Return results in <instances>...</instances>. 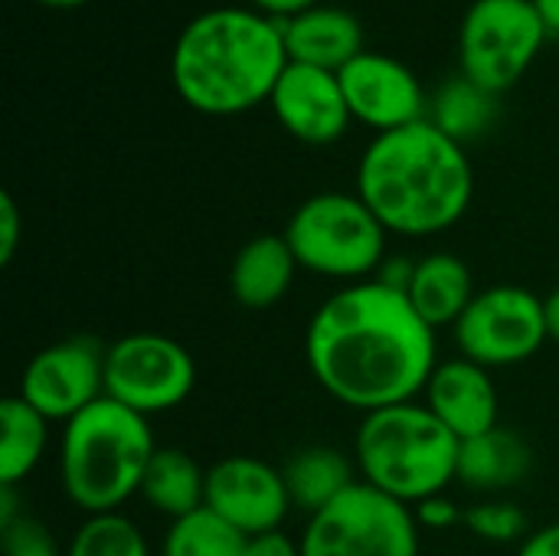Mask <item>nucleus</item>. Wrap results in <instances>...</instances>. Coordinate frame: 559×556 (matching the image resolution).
<instances>
[{"label":"nucleus","instance_id":"nucleus-27","mask_svg":"<svg viewBox=\"0 0 559 556\" xmlns=\"http://www.w3.org/2000/svg\"><path fill=\"white\" fill-rule=\"evenodd\" d=\"M3 556H66L56 537L29 514H20L3 528Z\"/></svg>","mask_w":559,"mask_h":556},{"label":"nucleus","instance_id":"nucleus-29","mask_svg":"<svg viewBox=\"0 0 559 556\" xmlns=\"http://www.w3.org/2000/svg\"><path fill=\"white\" fill-rule=\"evenodd\" d=\"M20 246V210L10 193H0V265H10Z\"/></svg>","mask_w":559,"mask_h":556},{"label":"nucleus","instance_id":"nucleus-6","mask_svg":"<svg viewBox=\"0 0 559 556\" xmlns=\"http://www.w3.org/2000/svg\"><path fill=\"white\" fill-rule=\"evenodd\" d=\"M298 259V269L334 282L377 279L386 256V226L360 200V193L324 190L308 197L282 233Z\"/></svg>","mask_w":559,"mask_h":556},{"label":"nucleus","instance_id":"nucleus-13","mask_svg":"<svg viewBox=\"0 0 559 556\" xmlns=\"http://www.w3.org/2000/svg\"><path fill=\"white\" fill-rule=\"evenodd\" d=\"M337 75L354 121L370 125L377 134L426 118V92L416 72L386 52L364 49Z\"/></svg>","mask_w":559,"mask_h":556},{"label":"nucleus","instance_id":"nucleus-2","mask_svg":"<svg viewBox=\"0 0 559 556\" xmlns=\"http://www.w3.org/2000/svg\"><path fill=\"white\" fill-rule=\"evenodd\" d=\"M357 193L396 236H436L472 206L475 170L465 144L429 118L377 134L357 167Z\"/></svg>","mask_w":559,"mask_h":556},{"label":"nucleus","instance_id":"nucleus-24","mask_svg":"<svg viewBox=\"0 0 559 556\" xmlns=\"http://www.w3.org/2000/svg\"><path fill=\"white\" fill-rule=\"evenodd\" d=\"M246 534L226 524L210 508H200L187 518L170 521L164 534V556H242Z\"/></svg>","mask_w":559,"mask_h":556},{"label":"nucleus","instance_id":"nucleus-9","mask_svg":"<svg viewBox=\"0 0 559 556\" xmlns=\"http://www.w3.org/2000/svg\"><path fill=\"white\" fill-rule=\"evenodd\" d=\"M197 364L183 344L167 334L138 331L108 344L105 397L141 413H170L193 393Z\"/></svg>","mask_w":559,"mask_h":556},{"label":"nucleus","instance_id":"nucleus-11","mask_svg":"<svg viewBox=\"0 0 559 556\" xmlns=\"http://www.w3.org/2000/svg\"><path fill=\"white\" fill-rule=\"evenodd\" d=\"M105 354L98 338L75 334L43 347L20 377V397L49 423H69L105 397Z\"/></svg>","mask_w":559,"mask_h":556},{"label":"nucleus","instance_id":"nucleus-4","mask_svg":"<svg viewBox=\"0 0 559 556\" xmlns=\"http://www.w3.org/2000/svg\"><path fill=\"white\" fill-rule=\"evenodd\" d=\"M154 452L147 416L102 397L62 426V492L85 514H115L141 492Z\"/></svg>","mask_w":559,"mask_h":556},{"label":"nucleus","instance_id":"nucleus-25","mask_svg":"<svg viewBox=\"0 0 559 556\" xmlns=\"http://www.w3.org/2000/svg\"><path fill=\"white\" fill-rule=\"evenodd\" d=\"M66 556H151V547L141 528L121 511H115L88 514L82 528L72 534Z\"/></svg>","mask_w":559,"mask_h":556},{"label":"nucleus","instance_id":"nucleus-32","mask_svg":"<svg viewBox=\"0 0 559 556\" xmlns=\"http://www.w3.org/2000/svg\"><path fill=\"white\" fill-rule=\"evenodd\" d=\"M249 3H252L255 10L275 16V20H292V16H298V13L318 7L321 0H249Z\"/></svg>","mask_w":559,"mask_h":556},{"label":"nucleus","instance_id":"nucleus-17","mask_svg":"<svg viewBox=\"0 0 559 556\" xmlns=\"http://www.w3.org/2000/svg\"><path fill=\"white\" fill-rule=\"evenodd\" d=\"M475 295H478L475 275L465 265V259L452 252H429L416 259V272L406 288V298L432 331L455 328Z\"/></svg>","mask_w":559,"mask_h":556},{"label":"nucleus","instance_id":"nucleus-14","mask_svg":"<svg viewBox=\"0 0 559 556\" xmlns=\"http://www.w3.org/2000/svg\"><path fill=\"white\" fill-rule=\"evenodd\" d=\"M278 125L314 147L334 144L347 134L354 115L341 88V75L331 69L292 62L285 66L272 98H269Z\"/></svg>","mask_w":559,"mask_h":556},{"label":"nucleus","instance_id":"nucleus-31","mask_svg":"<svg viewBox=\"0 0 559 556\" xmlns=\"http://www.w3.org/2000/svg\"><path fill=\"white\" fill-rule=\"evenodd\" d=\"M518 556H559V521L527 534Z\"/></svg>","mask_w":559,"mask_h":556},{"label":"nucleus","instance_id":"nucleus-3","mask_svg":"<svg viewBox=\"0 0 559 556\" xmlns=\"http://www.w3.org/2000/svg\"><path fill=\"white\" fill-rule=\"evenodd\" d=\"M288 66L285 20L255 7L197 13L170 52L177 95L203 115H242L272 98Z\"/></svg>","mask_w":559,"mask_h":556},{"label":"nucleus","instance_id":"nucleus-18","mask_svg":"<svg viewBox=\"0 0 559 556\" xmlns=\"http://www.w3.org/2000/svg\"><path fill=\"white\" fill-rule=\"evenodd\" d=\"M295 272H298V259L288 239L265 233V236L249 239L236 252L233 269H229V292L242 308L262 311V308L278 305L288 295Z\"/></svg>","mask_w":559,"mask_h":556},{"label":"nucleus","instance_id":"nucleus-12","mask_svg":"<svg viewBox=\"0 0 559 556\" xmlns=\"http://www.w3.org/2000/svg\"><path fill=\"white\" fill-rule=\"evenodd\" d=\"M206 508L239 534L259 537L282 531L292 498L282 469L252 456H229L206 469Z\"/></svg>","mask_w":559,"mask_h":556},{"label":"nucleus","instance_id":"nucleus-26","mask_svg":"<svg viewBox=\"0 0 559 556\" xmlns=\"http://www.w3.org/2000/svg\"><path fill=\"white\" fill-rule=\"evenodd\" d=\"M465 528L491 544H514L527 534V514L511 501H481L465 511Z\"/></svg>","mask_w":559,"mask_h":556},{"label":"nucleus","instance_id":"nucleus-28","mask_svg":"<svg viewBox=\"0 0 559 556\" xmlns=\"http://www.w3.org/2000/svg\"><path fill=\"white\" fill-rule=\"evenodd\" d=\"M413 511H416L419 528H429V531H445V528L465 524V511L455 501H449L445 495H436V498L416 505Z\"/></svg>","mask_w":559,"mask_h":556},{"label":"nucleus","instance_id":"nucleus-22","mask_svg":"<svg viewBox=\"0 0 559 556\" xmlns=\"http://www.w3.org/2000/svg\"><path fill=\"white\" fill-rule=\"evenodd\" d=\"M0 485H20L43 462L49 446V419L36 413L20 393L0 403Z\"/></svg>","mask_w":559,"mask_h":556},{"label":"nucleus","instance_id":"nucleus-16","mask_svg":"<svg viewBox=\"0 0 559 556\" xmlns=\"http://www.w3.org/2000/svg\"><path fill=\"white\" fill-rule=\"evenodd\" d=\"M285 46L292 62L341 72L354 56L364 52V26L357 13L331 3H318L285 20Z\"/></svg>","mask_w":559,"mask_h":556},{"label":"nucleus","instance_id":"nucleus-19","mask_svg":"<svg viewBox=\"0 0 559 556\" xmlns=\"http://www.w3.org/2000/svg\"><path fill=\"white\" fill-rule=\"evenodd\" d=\"M531 475V449L527 442L495 426L485 436L465 439L459 449V472L455 482L472 492H508Z\"/></svg>","mask_w":559,"mask_h":556},{"label":"nucleus","instance_id":"nucleus-21","mask_svg":"<svg viewBox=\"0 0 559 556\" xmlns=\"http://www.w3.org/2000/svg\"><path fill=\"white\" fill-rule=\"evenodd\" d=\"M138 495L170 521L187 518L206 508V469H200L183 449H157Z\"/></svg>","mask_w":559,"mask_h":556},{"label":"nucleus","instance_id":"nucleus-5","mask_svg":"<svg viewBox=\"0 0 559 556\" xmlns=\"http://www.w3.org/2000/svg\"><path fill=\"white\" fill-rule=\"evenodd\" d=\"M462 442L436 419V413L419 403H396L367 413L357 439L354 462L360 482L377 492L416 508L455 482Z\"/></svg>","mask_w":559,"mask_h":556},{"label":"nucleus","instance_id":"nucleus-34","mask_svg":"<svg viewBox=\"0 0 559 556\" xmlns=\"http://www.w3.org/2000/svg\"><path fill=\"white\" fill-rule=\"evenodd\" d=\"M534 7H537V13L544 20L547 33L559 36V0H534Z\"/></svg>","mask_w":559,"mask_h":556},{"label":"nucleus","instance_id":"nucleus-10","mask_svg":"<svg viewBox=\"0 0 559 556\" xmlns=\"http://www.w3.org/2000/svg\"><path fill=\"white\" fill-rule=\"evenodd\" d=\"M452 331L459 354L488 370L524 364L550 341L544 298L521 285L481 288Z\"/></svg>","mask_w":559,"mask_h":556},{"label":"nucleus","instance_id":"nucleus-1","mask_svg":"<svg viewBox=\"0 0 559 556\" xmlns=\"http://www.w3.org/2000/svg\"><path fill=\"white\" fill-rule=\"evenodd\" d=\"M305 357L321 390L364 416L416 400L439 364L436 331L377 279L344 285L314 311Z\"/></svg>","mask_w":559,"mask_h":556},{"label":"nucleus","instance_id":"nucleus-30","mask_svg":"<svg viewBox=\"0 0 559 556\" xmlns=\"http://www.w3.org/2000/svg\"><path fill=\"white\" fill-rule=\"evenodd\" d=\"M242 556H301V544L292 541L285 531H272V534L249 537Z\"/></svg>","mask_w":559,"mask_h":556},{"label":"nucleus","instance_id":"nucleus-20","mask_svg":"<svg viewBox=\"0 0 559 556\" xmlns=\"http://www.w3.org/2000/svg\"><path fill=\"white\" fill-rule=\"evenodd\" d=\"M357 462L331 446H305L282 465V478L292 498V508L308 518L337 501L347 488L357 485Z\"/></svg>","mask_w":559,"mask_h":556},{"label":"nucleus","instance_id":"nucleus-35","mask_svg":"<svg viewBox=\"0 0 559 556\" xmlns=\"http://www.w3.org/2000/svg\"><path fill=\"white\" fill-rule=\"evenodd\" d=\"M36 3L56 7V10H72V7H82V3H88V0H36Z\"/></svg>","mask_w":559,"mask_h":556},{"label":"nucleus","instance_id":"nucleus-15","mask_svg":"<svg viewBox=\"0 0 559 556\" xmlns=\"http://www.w3.org/2000/svg\"><path fill=\"white\" fill-rule=\"evenodd\" d=\"M423 393H426V406L459 442L485 436L498 426L501 406H498L495 377L488 367L468 357L439 360Z\"/></svg>","mask_w":559,"mask_h":556},{"label":"nucleus","instance_id":"nucleus-23","mask_svg":"<svg viewBox=\"0 0 559 556\" xmlns=\"http://www.w3.org/2000/svg\"><path fill=\"white\" fill-rule=\"evenodd\" d=\"M498 111H501V105H498V95L495 92L475 85L465 75H459V79L445 82L436 92L429 121L439 131H445L452 141L468 144V141L481 138L498 121Z\"/></svg>","mask_w":559,"mask_h":556},{"label":"nucleus","instance_id":"nucleus-7","mask_svg":"<svg viewBox=\"0 0 559 556\" xmlns=\"http://www.w3.org/2000/svg\"><path fill=\"white\" fill-rule=\"evenodd\" d=\"M301 556H419L416 511L367 482L311 514L298 537Z\"/></svg>","mask_w":559,"mask_h":556},{"label":"nucleus","instance_id":"nucleus-8","mask_svg":"<svg viewBox=\"0 0 559 556\" xmlns=\"http://www.w3.org/2000/svg\"><path fill=\"white\" fill-rule=\"evenodd\" d=\"M547 36L534 0H475L459 26L462 75L501 95L521 82Z\"/></svg>","mask_w":559,"mask_h":556},{"label":"nucleus","instance_id":"nucleus-33","mask_svg":"<svg viewBox=\"0 0 559 556\" xmlns=\"http://www.w3.org/2000/svg\"><path fill=\"white\" fill-rule=\"evenodd\" d=\"M544 321H547V338L559 344V288L544 298Z\"/></svg>","mask_w":559,"mask_h":556}]
</instances>
